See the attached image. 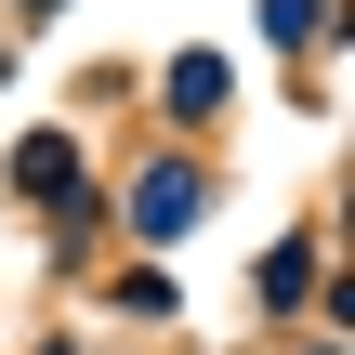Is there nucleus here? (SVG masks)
I'll use <instances>...</instances> for the list:
<instances>
[{
    "mask_svg": "<svg viewBox=\"0 0 355 355\" xmlns=\"http://www.w3.org/2000/svg\"><path fill=\"white\" fill-rule=\"evenodd\" d=\"M132 224H145V237H184V224H198V171H145V184H132Z\"/></svg>",
    "mask_w": 355,
    "mask_h": 355,
    "instance_id": "nucleus-1",
    "label": "nucleus"
},
{
    "mask_svg": "<svg viewBox=\"0 0 355 355\" xmlns=\"http://www.w3.org/2000/svg\"><path fill=\"white\" fill-rule=\"evenodd\" d=\"M13 184H26V198H66V184H79V158H66V145H26V158H13Z\"/></svg>",
    "mask_w": 355,
    "mask_h": 355,
    "instance_id": "nucleus-3",
    "label": "nucleus"
},
{
    "mask_svg": "<svg viewBox=\"0 0 355 355\" xmlns=\"http://www.w3.org/2000/svg\"><path fill=\"white\" fill-rule=\"evenodd\" d=\"M171 105H184V119H211V105H224V66H211V53H184V66H171Z\"/></svg>",
    "mask_w": 355,
    "mask_h": 355,
    "instance_id": "nucleus-2",
    "label": "nucleus"
}]
</instances>
